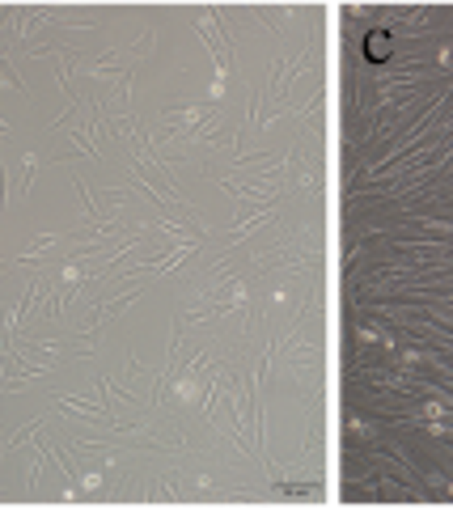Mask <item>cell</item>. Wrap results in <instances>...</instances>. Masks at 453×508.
Wrapping results in <instances>:
<instances>
[{
  "mask_svg": "<svg viewBox=\"0 0 453 508\" xmlns=\"http://www.w3.org/2000/svg\"><path fill=\"white\" fill-rule=\"evenodd\" d=\"M34 170H38L34 152H22V182H17V195H30V191H34Z\"/></svg>",
  "mask_w": 453,
  "mask_h": 508,
  "instance_id": "3957f363",
  "label": "cell"
},
{
  "mask_svg": "<svg viewBox=\"0 0 453 508\" xmlns=\"http://www.w3.org/2000/svg\"><path fill=\"white\" fill-rule=\"evenodd\" d=\"M0 136H9V123H5V119H0Z\"/></svg>",
  "mask_w": 453,
  "mask_h": 508,
  "instance_id": "277c9868",
  "label": "cell"
},
{
  "mask_svg": "<svg viewBox=\"0 0 453 508\" xmlns=\"http://www.w3.org/2000/svg\"><path fill=\"white\" fill-rule=\"evenodd\" d=\"M0 81H5V85H13L17 93H26V97H30V89H26V81H22V72H17V64L9 60V51H0Z\"/></svg>",
  "mask_w": 453,
  "mask_h": 508,
  "instance_id": "7a4b0ae2",
  "label": "cell"
},
{
  "mask_svg": "<svg viewBox=\"0 0 453 508\" xmlns=\"http://www.w3.org/2000/svg\"><path fill=\"white\" fill-rule=\"evenodd\" d=\"M305 259H310V246H305V237H292V241H276V246H263V250H255V271H271V267H280V271H288V276H301L305 271Z\"/></svg>",
  "mask_w": 453,
  "mask_h": 508,
  "instance_id": "6da1fadb",
  "label": "cell"
}]
</instances>
